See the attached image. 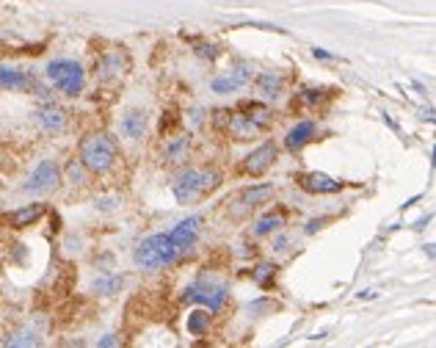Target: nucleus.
Instances as JSON below:
<instances>
[{
	"mask_svg": "<svg viewBox=\"0 0 436 348\" xmlns=\"http://www.w3.org/2000/svg\"><path fill=\"white\" fill-rule=\"evenodd\" d=\"M218 185H221V174L218 172H199V183H197V194L199 196H208V194H213Z\"/></svg>",
	"mask_w": 436,
	"mask_h": 348,
	"instance_id": "obj_27",
	"label": "nucleus"
},
{
	"mask_svg": "<svg viewBox=\"0 0 436 348\" xmlns=\"http://www.w3.org/2000/svg\"><path fill=\"white\" fill-rule=\"evenodd\" d=\"M191 125H194V127H197V125H202V111H199V108L191 113Z\"/></svg>",
	"mask_w": 436,
	"mask_h": 348,
	"instance_id": "obj_34",
	"label": "nucleus"
},
{
	"mask_svg": "<svg viewBox=\"0 0 436 348\" xmlns=\"http://www.w3.org/2000/svg\"><path fill=\"white\" fill-rule=\"evenodd\" d=\"M185 329H188V335H194V338L208 335V332H210V310H194V313L188 315V321H185Z\"/></svg>",
	"mask_w": 436,
	"mask_h": 348,
	"instance_id": "obj_24",
	"label": "nucleus"
},
{
	"mask_svg": "<svg viewBox=\"0 0 436 348\" xmlns=\"http://www.w3.org/2000/svg\"><path fill=\"white\" fill-rule=\"evenodd\" d=\"M323 224H326V219H315V221H309V224H307V235H315Z\"/></svg>",
	"mask_w": 436,
	"mask_h": 348,
	"instance_id": "obj_31",
	"label": "nucleus"
},
{
	"mask_svg": "<svg viewBox=\"0 0 436 348\" xmlns=\"http://www.w3.org/2000/svg\"><path fill=\"white\" fill-rule=\"evenodd\" d=\"M97 346H102V348H108V346H119V338H116V335H105L102 340H97Z\"/></svg>",
	"mask_w": 436,
	"mask_h": 348,
	"instance_id": "obj_32",
	"label": "nucleus"
},
{
	"mask_svg": "<svg viewBox=\"0 0 436 348\" xmlns=\"http://www.w3.org/2000/svg\"><path fill=\"white\" fill-rule=\"evenodd\" d=\"M197 183H199V172L194 169H183L177 177H174V199L180 205H188L191 199H197Z\"/></svg>",
	"mask_w": 436,
	"mask_h": 348,
	"instance_id": "obj_14",
	"label": "nucleus"
},
{
	"mask_svg": "<svg viewBox=\"0 0 436 348\" xmlns=\"http://www.w3.org/2000/svg\"><path fill=\"white\" fill-rule=\"evenodd\" d=\"M42 216H44V205H42V202H33V205H25V208L14 210V213L8 216V224H11L14 230H25V227L36 224Z\"/></svg>",
	"mask_w": 436,
	"mask_h": 348,
	"instance_id": "obj_20",
	"label": "nucleus"
},
{
	"mask_svg": "<svg viewBox=\"0 0 436 348\" xmlns=\"http://www.w3.org/2000/svg\"><path fill=\"white\" fill-rule=\"evenodd\" d=\"M224 130H226V136L232 138V141H251V138H257L260 133H265L260 125H254L243 111H237V113H229V119H226V125H224Z\"/></svg>",
	"mask_w": 436,
	"mask_h": 348,
	"instance_id": "obj_7",
	"label": "nucleus"
},
{
	"mask_svg": "<svg viewBox=\"0 0 436 348\" xmlns=\"http://www.w3.org/2000/svg\"><path fill=\"white\" fill-rule=\"evenodd\" d=\"M254 89H257V94H260L265 102H273V100H279L282 91H284V77H282L279 72H260V75L254 77Z\"/></svg>",
	"mask_w": 436,
	"mask_h": 348,
	"instance_id": "obj_12",
	"label": "nucleus"
},
{
	"mask_svg": "<svg viewBox=\"0 0 436 348\" xmlns=\"http://www.w3.org/2000/svg\"><path fill=\"white\" fill-rule=\"evenodd\" d=\"M78 158L91 174H108L119 161V144L108 133H91L80 138Z\"/></svg>",
	"mask_w": 436,
	"mask_h": 348,
	"instance_id": "obj_1",
	"label": "nucleus"
},
{
	"mask_svg": "<svg viewBox=\"0 0 436 348\" xmlns=\"http://www.w3.org/2000/svg\"><path fill=\"white\" fill-rule=\"evenodd\" d=\"M89 169L80 163V158H72L69 163H66V180L72 183V185H89Z\"/></svg>",
	"mask_w": 436,
	"mask_h": 348,
	"instance_id": "obj_26",
	"label": "nucleus"
},
{
	"mask_svg": "<svg viewBox=\"0 0 436 348\" xmlns=\"http://www.w3.org/2000/svg\"><path fill=\"white\" fill-rule=\"evenodd\" d=\"M6 346H17V348H22V346H39L42 340H39V335L30 329V327H22V329H14L6 340H3Z\"/></svg>",
	"mask_w": 436,
	"mask_h": 348,
	"instance_id": "obj_25",
	"label": "nucleus"
},
{
	"mask_svg": "<svg viewBox=\"0 0 436 348\" xmlns=\"http://www.w3.org/2000/svg\"><path fill=\"white\" fill-rule=\"evenodd\" d=\"M127 55L122 53V50H108V53H102L100 58H97V77L102 80V83H111V80H119V77H125V72H127Z\"/></svg>",
	"mask_w": 436,
	"mask_h": 348,
	"instance_id": "obj_6",
	"label": "nucleus"
},
{
	"mask_svg": "<svg viewBox=\"0 0 436 348\" xmlns=\"http://www.w3.org/2000/svg\"><path fill=\"white\" fill-rule=\"evenodd\" d=\"M36 122L44 133H61L66 127V113L55 105V102H44L39 111H36Z\"/></svg>",
	"mask_w": 436,
	"mask_h": 348,
	"instance_id": "obj_13",
	"label": "nucleus"
},
{
	"mask_svg": "<svg viewBox=\"0 0 436 348\" xmlns=\"http://www.w3.org/2000/svg\"><path fill=\"white\" fill-rule=\"evenodd\" d=\"M119 285H122V277H111V280H100V282H94V288L102 291V293H113Z\"/></svg>",
	"mask_w": 436,
	"mask_h": 348,
	"instance_id": "obj_29",
	"label": "nucleus"
},
{
	"mask_svg": "<svg viewBox=\"0 0 436 348\" xmlns=\"http://www.w3.org/2000/svg\"><path fill=\"white\" fill-rule=\"evenodd\" d=\"M197 55L208 58V61H216L218 55H221V47L218 44H197Z\"/></svg>",
	"mask_w": 436,
	"mask_h": 348,
	"instance_id": "obj_28",
	"label": "nucleus"
},
{
	"mask_svg": "<svg viewBox=\"0 0 436 348\" xmlns=\"http://www.w3.org/2000/svg\"><path fill=\"white\" fill-rule=\"evenodd\" d=\"M30 75L22 69V66H14V64H0V89L3 91H22L30 86Z\"/></svg>",
	"mask_w": 436,
	"mask_h": 348,
	"instance_id": "obj_15",
	"label": "nucleus"
},
{
	"mask_svg": "<svg viewBox=\"0 0 436 348\" xmlns=\"http://www.w3.org/2000/svg\"><path fill=\"white\" fill-rule=\"evenodd\" d=\"M199 230H202V219H199V216H188V219H183V221L169 232V238L174 241V246H177L180 252H185V249H191V246L199 241Z\"/></svg>",
	"mask_w": 436,
	"mask_h": 348,
	"instance_id": "obj_10",
	"label": "nucleus"
},
{
	"mask_svg": "<svg viewBox=\"0 0 436 348\" xmlns=\"http://www.w3.org/2000/svg\"><path fill=\"white\" fill-rule=\"evenodd\" d=\"M276 271H279V266H273V263H257V266L251 268V280H254L257 288L268 291V288H273V282H276Z\"/></svg>",
	"mask_w": 436,
	"mask_h": 348,
	"instance_id": "obj_23",
	"label": "nucleus"
},
{
	"mask_svg": "<svg viewBox=\"0 0 436 348\" xmlns=\"http://www.w3.org/2000/svg\"><path fill=\"white\" fill-rule=\"evenodd\" d=\"M315 130H318V127H315V122H309V119L298 122L296 127H290V130H287V136H284V147H287V149H293V152H296V149H301L304 144H309V141H312Z\"/></svg>",
	"mask_w": 436,
	"mask_h": 348,
	"instance_id": "obj_19",
	"label": "nucleus"
},
{
	"mask_svg": "<svg viewBox=\"0 0 436 348\" xmlns=\"http://www.w3.org/2000/svg\"><path fill=\"white\" fill-rule=\"evenodd\" d=\"M276 147L273 144H262V147H257L251 155H246V161H243V172L246 174H251V177H260V174H265L273 163H276Z\"/></svg>",
	"mask_w": 436,
	"mask_h": 348,
	"instance_id": "obj_8",
	"label": "nucleus"
},
{
	"mask_svg": "<svg viewBox=\"0 0 436 348\" xmlns=\"http://www.w3.org/2000/svg\"><path fill=\"white\" fill-rule=\"evenodd\" d=\"M271 196H273V185H254V188H246V191L237 196V202H235V205H240V208L235 210V216H243V213L254 210L257 205L268 202Z\"/></svg>",
	"mask_w": 436,
	"mask_h": 348,
	"instance_id": "obj_16",
	"label": "nucleus"
},
{
	"mask_svg": "<svg viewBox=\"0 0 436 348\" xmlns=\"http://www.w3.org/2000/svg\"><path fill=\"white\" fill-rule=\"evenodd\" d=\"M144 130H147V113L144 111H138V108H133V111H127L125 116H122V122H119V133L125 136V138H141L144 136Z\"/></svg>",
	"mask_w": 436,
	"mask_h": 348,
	"instance_id": "obj_17",
	"label": "nucleus"
},
{
	"mask_svg": "<svg viewBox=\"0 0 436 348\" xmlns=\"http://www.w3.org/2000/svg\"><path fill=\"white\" fill-rule=\"evenodd\" d=\"M254 125H260L262 130H268L271 127V122H273V113H271V108L268 105H262V102H243V108H240Z\"/></svg>",
	"mask_w": 436,
	"mask_h": 348,
	"instance_id": "obj_22",
	"label": "nucleus"
},
{
	"mask_svg": "<svg viewBox=\"0 0 436 348\" xmlns=\"http://www.w3.org/2000/svg\"><path fill=\"white\" fill-rule=\"evenodd\" d=\"M58 183H61V169H58L55 161L47 158V161H39V166L30 172L28 183L22 185V191H28V194H47V191H55Z\"/></svg>",
	"mask_w": 436,
	"mask_h": 348,
	"instance_id": "obj_5",
	"label": "nucleus"
},
{
	"mask_svg": "<svg viewBox=\"0 0 436 348\" xmlns=\"http://www.w3.org/2000/svg\"><path fill=\"white\" fill-rule=\"evenodd\" d=\"M251 66L248 64H237L235 66V72H229V75H224V77H216L213 83H210V89L216 91V94H235V91H240L248 80H251Z\"/></svg>",
	"mask_w": 436,
	"mask_h": 348,
	"instance_id": "obj_11",
	"label": "nucleus"
},
{
	"mask_svg": "<svg viewBox=\"0 0 436 348\" xmlns=\"http://www.w3.org/2000/svg\"><path fill=\"white\" fill-rule=\"evenodd\" d=\"M183 252L174 246V241L169 238V232H161V235H152L147 238L144 244L136 246L133 252V263L144 271H158V268H169Z\"/></svg>",
	"mask_w": 436,
	"mask_h": 348,
	"instance_id": "obj_2",
	"label": "nucleus"
},
{
	"mask_svg": "<svg viewBox=\"0 0 436 348\" xmlns=\"http://www.w3.org/2000/svg\"><path fill=\"white\" fill-rule=\"evenodd\" d=\"M323 94H326L323 89H307V91H304V100H307V102H320Z\"/></svg>",
	"mask_w": 436,
	"mask_h": 348,
	"instance_id": "obj_30",
	"label": "nucleus"
},
{
	"mask_svg": "<svg viewBox=\"0 0 436 348\" xmlns=\"http://www.w3.org/2000/svg\"><path fill=\"white\" fill-rule=\"evenodd\" d=\"M226 299H229V288L218 285V282H208V280H202V282L183 291V302H199L210 313H218L226 304Z\"/></svg>",
	"mask_w": 436,
	"mask_h": 348,
	"instance_id": "obj_4",
	"label": "nucleus"
},
{
	"mask_svg": "<svg viewBox=\"0 0 436 348\" xmlns=\"http://www.w3.org/2000/svg\"><path fill=\"white\" fill-rule=\"evenodd\" d=\"M44 77H47V83L53 89H58L66 97H78L83 91V86H86V69L78 61H72V58L50 61L47 69H44Z\"/></svg>",
	"mask_w": 436,
	"mask_h": 348,
	"instance_id": "obj_3",
	"label": "nucleus"
},
{
	"mask_svg": "<svg viewBox=\"0 0 436 348\" xmlns=\"http://www.w3.org/2000/svg\"><path fill=\"white\" fill-rule=\"evenodd\" d=\"M312 55H315V58H323V61H331V58H334L331 53H326V50H320V47H312Z\"/></svg>",
	"mask_w": 436,
	"mask_h": 348,
	"instance_id": "obj_33",
	"label": "nucleus"
},
{
	"mask_svg": "<svg viewBox=\"0 0 436 348\" xmlns=\"http://www.w3.org/2000/svg\"><path fill=\"white\" fill-rule=\"evenodd\" d=\"M298 185L307 194H340L343 191V183L334 180V177H329V174H323V172H307V174H301Z\"/></svg>",
	"mask_w": 436,
	"mask_h": 348,
	"instance_id": "obj_9",
	"label": "nucleus"
},
{
	"mask_svg": "<svg viewBox=\"0 0 436 348\" xmlns=\"http://www.w3.org/2000/svg\"><path fill=\"white\" fill-rule=\"evenodd\" d=\"M284 221H287V216H284V210H271V213H265L262 219H257V224H254V235H271V232H279L282 227H284Z\"/></svg>",
	"mask_w": 436,
	"mask_h": 348,
	"instance_id": "obj_21",
	"label": "nucleus"
},
{
	"mask_svg": "<svg viewBox=\"0 0 436 348\" xmlns=\"http://www.w3.org/2000/svg\"><path fill=\"white\" fill-rule=\"evenodd\" d=\"M356 296H359V299H373L376 293H373V291H362V293H356Z\"/></svg>",
	"mask_w": 436,
	"mask_h": 348,
	"instance_id": "obj_35",
	"label": "nucleus"
},
{
	"mask_svg": "<svg viewBox=\"0 0 436 348\" xmlns=\"http://www.w3.org/2000/svg\"><path fill=\"white\" fill-rule=\"evenodd\" d=\"M188 152H191V138L188 136H177L172 138L166 147H163V163L169 166H183L188 161Z\"/></svg>",
	"mask_w": 436,
	"mask_h": 348,
	"instance_id": "obj_18",
	"label": "nucleus"
}]
</instances>
